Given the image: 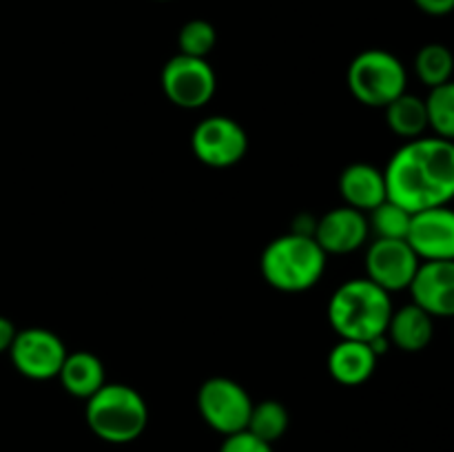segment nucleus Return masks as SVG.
I'll return each instance as SVG.
<instances>
[{
    "label": "nucleus",
    "mask_w": 454,
    "mask_h": 452,
    "mask_svg": "<svg viewBox=\"0 0 454 452\" xmlns=\"http://www.w3.org/2000/svg\"><path fill=\"white\" fill-rule=\"evenodd\" d=\"M340 193L346 207L371 213L372 208L388 199L384 171L366 162L350 164L340 175Z\"/></svg>",
    "instance_id": "nucleus-14"
},
{
    "label": "nucleus",
    "mask_w": 454,
    "mask_h": 452,
    "mask_svg": "<svg viewBox=\"0 0 454 452\" xmlns=\"http://www.w3.org/2000/svg\"><path fill=\"white\" fill-rule=\"evenodd\" d=\"M393 310L390 292L368 277H355L333 292L328 301V322L340 339L372 341L386 335Z\"/></svg>",
    "instance_id": "nucleus-2"
},
{
    "label": "nucleus",
    "mask_w": 454,
    "mask_h": 452,
    "mask_svg": "<svg viewBox=\"0 0 454 452\" xmlns=\"http://www.w3.org/2000/svg\"><path fill=\"white\" fill-rule=\"evenodd\" d=\"M380 357L368 341L340 339L328 353V372L341 386H362L375 372Z\"/></svg>",
    "instance_id": "nucleus-15"
},
{
    "label": "nucleus",
    "mask_w": 454,
    "mask_h": 452,
    "mask_svg": "<svg viewBox=\"0 0 454 452\" xmlns=\"http://www.w3.org/2000/svg\"><path fill=\"white\" fill-rule=\"evenodd\" d=\"M326 257L315 238L291 230L275 238L262 251V277L282 292H304L322 279L326 270Z\"/></svg>",
    "instance_id": "nucleus-3"
},
{
    "label": "nucleus",
    "mask_w": 454,
    "mask_h": 452,
    "mask_svg": "<svg viewBox=\"0 0 454 452\" xmlns=\"http://www.w3.org/2000/svg\"><path fill=\"white\" fill-rule=\"evenodd\" d=\"M16 332H18V328L13 326L12 319H7V317H3V315H0V355L9 353V348H12Z\"/></svg>",
    "instance_id": "nucleus-26"
},
{
    "label": "nucleus",
    "mask_w": 454,
    "mask_h": 452,
    "mask_svg": "<svg viewBox=\"0 0 454 452\" xmlns=\"http://www.w3.org/2000/svg\"><path fill=\"white\" fill-rule=\"evenodd\" d=\"M247 430L255 434V437H260L262 441L275 443L278 439H282L286 434L288 410L284 408V403L275 401V399L253 403Z\"/></svg>",
    "instance_id": "nucleus-20"
},
{
    "label": "nucleus",
    "mask_w": 454,
    "mask_h": 452,
    "mask_svg": "<svg viewBox=\"0 0 454 452\" xmlns=\"http://www.w3.org/2000/svg\"><path fill=\"white\" fill-rule=\"evenodd\" d=\"M58 379H60L62 388L71 397L87 401L89 397H93L106 384L105 363H102L98 355L89 353V350L67 353L65 363H62L60 372H58Z\"/></svg>",
    "instance_id": "nucleus-17"
},
{
    "label": "nucleus",
    "mask_w": 454,
    "mask_h": 452,
    "mask_svg": "<svg viewBox=\"0 0 454 452\" xmlns=\"http://www.w3.org/2000/svg\"><path fill=\"white\" fill-rule=\"evenodd\" d=\"M220 452H273V443L262 441L260 437H255L248 430H242V433L224 437Z\"/></svg>",
    "instance_id": "nucleus-24"
},
{
    "label": "nucleus",
    "mask_w": 454,
    "mask_h": 452,
    "mask_svg": "<svg viewBox=\"0 0 454 452\" xmlns=\"http://www.w3.org/2000/svg\"><path fill=\"white\" fill-rule=\"evenodd\" d=\"M386 335H388L390 344L397 346L403 353H421L428 348L434 337V319L411 301V304L393 310Z\"/></svg>",
    "instance_id": "nucleus-16"
},
{
    "label": "nucleus",
    "mask_w": 454,
    "mask_h": 452,
    "mask_svg": "<svg viewBox=\"0 0 454 452\" xmlns=\"http://www.w3.org/2000/svg\"><path fill=\"white\" fill-rule=\"evenodd\" d=\"M428 16H448L454 12V0H412Z\"/></svg>",
    "instance_id": "nucleus-25"
},
{
    "label": "nucleus",
    "mask_w": 454,
    "mask_h": 452,
    "mask_svg": "<svg viewBox=\"0 0 454 452\" xmlns=\"http://www.w3.org/2000/svg\"><path fill=\"white\" fill-rule=\"evenodd\" d=\"M160 82L167 100L186 111L207 106L217 89L215 71L207 58H191L184 53H177L164 65Z\"/></svg>",
    "instance_id": "nucleus-7"
},
{
    "label": "nucleus",
    "mask_w": 454,
    "mask_h": 452,
    "mask_svg": "<svg viewBox=\"0 0 454 452\" xmlns=\"http://www.w3.org/2000/svg\"><path fill=\"white\" fill-rule=\"evenodd\" d=\"M384 177L390 202L408 213L448 207L454 199V142L437 136L403 142Z\"/></svg>",
    "instance_id": "nucleus-1"
},
{
    "label": "nucleus",
    "mask_w": 454,
    "mask_h": 452,
    "mask_svg": "<svg viewBox=\"0 0 454 452\" xmlns=\"http://www.w3.org/2000/svg\"><path fill=\"white\" fill-rule=\"evenodd\" d=\"M406 242L421 261L454 260V208L448 204L412 213Z\"/></svg>",
    "instance_id": "nucleus-11"
},
{
    "label": "nucleus",
    "mask_w": 454,
    "mask_h": 452,
    "mask_svg": "<svg viewBox=\"0 0 454 452\" xmlns=\"http://www.w3.org/2000/svg\"><path fill=\"white\" fill-rule=\"evenodd\" d=\"M421 260L406 239H372L366 251V277L386 292L408 291Z\"/></svg>",
    "instance_id": "nucleus-10"
},
{
    "label": "nucleus",
    "mask_w": 454,
    "mask_h": 452,
    "mask_svg": "<svg viewBox=\"0 0 454 452\" xmlns=\"http://www.w3.org/2000/svg\"><path fill=\"white\" fill-rule=\"evenodd\" d=\"M198 410L204 424L229 437L247 430L253 399L238 381L229 377H211L198 390Z\"/></svg>",
    "instance_id": "nucleus-6"
},
{
    "label": "nucleus",
    "mask_w": 454,
    "mask_h": 452,
    "mask_svg": "<svg viewBox=\"0 0 454 452\" xmlns=\"http://www.w3.org/2000/svg\"><path fill=\"white\" fill-rule=\"evenodd\" d=\"M195 158L211 168H229L242 162L248 151V136L242 124L226 115H208L191 133Z\"/></svg>",
    "instance_id": "nucleus-8"
},
{
    "label": "nucleus",
    "mask_w": 454,
    "mask_h": 452,
    "mask_svg": "<svg viewBox=\"0 0 454 452\" xmlns=\"http://www.w3.org/2000/svg\"><path fill=\"white\" fill-rule=\"evenodd\" d=\"M415 74L428 89L450 82L454 74L452 51L442 43L424 44L415 56Z\"/></svg>",
    "instance_id": "nucleus-19"
},
{
    "label": "nucleus",
    "mask_w": 454,
    "mask_h": 452,
    "mask_svg": "<svg viewBox=\"0 0 454 452\" xmlns=\"http://www.w3.org/2000/svg\"><path fill=\"white\" fill-rule=\"evenodd\" d=\"M158 3H168V0H158Z\"/></svg>",
    "instance_id": "nucleus-27"
},
{
    "label": "nucleus",
    "mask_w": 454,
    "mask_h": 452,
    "mask_svg": "<svg viewBox=\"0 0 454 452\" xmlns=\"http://www.w3.org/2000/svg\"><path fill=\"white\" fill-rule=\"evenodd\" d=\"M89 430L106 443H131L149 424L145 397L127 384H105L84 403Z\"/></svg>",
    "instance_id": "nucleus-4"
},
{
    "label": "nucleus",
    "mask_w": 454,
    "mask_h": 452,
    "mask_svg": "<svg viewBox=\"0 0 454 452\" xmlns=\"http://www.w3.org/2000/svg\"><path fill=\"white\" fill-rule=\"evenodd\" d=\"M217 43V31L215 27L208 20H202V18H195V20L184 22V27L180 29V35H177V47H180V53L191 58H207L208 53L215 49Z\"/></svg>",
    "instance_id": "nucleus-23"
},
{
    "label": "nucleus",
    "mask_w": 454,
    "mask_h": 452,
    "mask_svg": "<svg viewBox=\"0 0 454 452\" xmlns=\"http://www.w3.org/2000/svg\"><path fill=\"white\" fill-rule=\"evenodd\" d=\"M9 359L13 368L27 379H56L67 359V346L49 328H25L13 337Z\"/></svg>",
    "instance_id": "nucleus-9"
},
{
    "label": "nucleus",
    "mask_w": 454,
    "mask_h": 452,
    "mask_svg": "<svg viewBox=\"0 0 454 452\" xmlns=\"http://www.w3.org/2000/svg\"><path fill=\"white\" fill-rule=\"evenodd\" d=\"M408 291L433 319L454 317V260L421 261Z\"/></svg>",
    "instance_id": "nucleus-13"
},
{
    "label": "nucleus",
    "mask_w": 454,
    "mask_h": 452,
    "mask_svg": "<svg viewBox=\"0 0 454 452\" xmlns=\"http://www.w3.org/2000/svg\"><path fill=\"white\" fill-rule=\"evenodd\" d=\"M371 238L368 215L350 207H337L324 213L315 226V242L326 255H346L364 246Z\"/></svg>",
    "instance_id": "nucleus-12"
},
{
    "label": "nucleus",
    "mask_w": 454,
    "mask_h": 452,
    "mask_svg": "<svg viewBox=\"0 0 454 452\" xmlns=\"http://www.w3.org/2000/svg\"><path fill=\"white\" fill-rule=\"evenodd\" d=\"M386 124L395 136L403 137V140H417L424 137L428 131V111H426L424 97L415 96V93H402L395 97L388 106H386Z\"/></svg>",
    "instance_id": "nucleus-18"
},
{
    "label": "nucleus",
    "mask_w": 454,
    "mask_h": 452,
    "mask_svg": "<svg viewBox=\"0 0 454 452\" xmlns=\"http://www.w3.org/2000/svg\"><path fill=\"white\" fill-rule=\"evenodd\" d=\"M346 82L355 100L364 106L386 109L395 97L406 93L408 71L395 53L386 49H366L348 65Z\"/></svg>",
    "instance_id": "nucleus-5"
},
{
    "label": "nucleus",
    "mask_w": 454,
    "mask_h": 452,
    "mask_svg": "<svg viewBox=\"0 0 454 452\" xmlns=\"http://www.w3.org/2000/svg\"><path fill=\"white\" fill-rule=\"evenodd\" d=\"M368 215V229L371 235H375V239H406L408 229H411L412 213H408L406 208H402L399 204L381 202L380 207L372 208Z\"/></svg>",
    "instance_id": "nucleus-22"
},
{
    "label": "nucleus",
    "mask_w": 454,
    "mask_h": 452,
    "mask_svg": "<svg viewBox=\"0 0 454 452\" xmlns=\"http://www.w3.org/2000/svg\"><path fill=\"white\" fill-rule=\"evenodd\" d=\"M426 100L428 111V129L443 140L454 142V80L430 89Z\"/></svg>",
    "instance_id": "nucleus-21"
}]
</instances>
